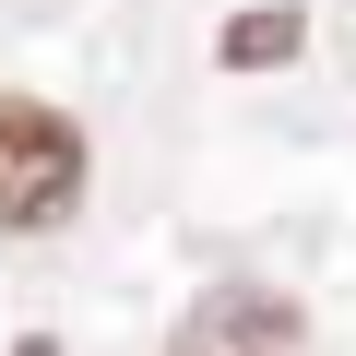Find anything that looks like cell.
Masks as SVG:
<instances>
[{"instance_id": "6da1fadb", "label": "cell", "mask_w": 356, "mask_h": 356, "mask_svg": "<svg viewBox=\"0 0 356 356\" xmlns=\"http://www.w3.org/2000/svg\"><path fill=\"white\" fill-rule=\"evenodd\" d=\"M83 202V131L48 95H0V238H48Z\"/></svg>"}, {"instance_id": "7a4b0ae2", "label": "cell", "mask_w": 356, "mask_h": 356, "mask_svg": "<svg viewBox=\"0 0 356 356\" xmlns=\"http://www.w3.org/2000/svg\"><path fill=\"white\" fill-rule=\"evenodd\" d=\"M166 356H309V321L273 285H202L191 321L166 332Z\"/></svg>"}, {"instance_id": "277c9868", "label": "cell", "mask_w": 356, "mask_h": 356, "mask_svg": "<svg viewBox=\"0 0 356 356\" xmlns=\"http://www.w3.org/2000/svg\"><path fill=\"white\" fill-rule=\"evenodd\" d=\"M13 356H60V344H13Z\"/></svg>"}, {"instance_id": "3957f363", "label": "cell", "mask_w": 356, "mask_h": 356, "mask_svg": "<svg viewBox=\"0 0 356 356\" xmlns=\"http://www.w3.org/2000/svg\"><path fill=\"white\" fill-rule=\"evenodd\" d=\"M297 36H309V24L273 0V13H238V24L214 36V60H226V72H273V60H297Z\"/></svg>"}]
</instances>
